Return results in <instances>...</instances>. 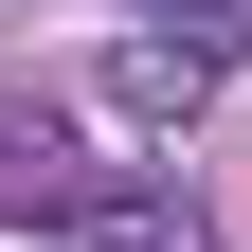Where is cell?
<instances>
[{
    "mask_svg": "<svg viewBox=\"0 0 252 252\" xmlns=\"http://www.w3.org/2000/svg\"><path fill=\"white\" fill-rule=\"evenodd\" d=\"M72 252H162V234H72Z\"/></svg>",
    "mask_w": 252,
    "mask_h": 252,
    "instance_id": "obj_1",
    "label": "cell"
}]
</instances>
